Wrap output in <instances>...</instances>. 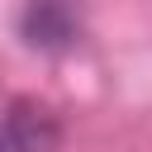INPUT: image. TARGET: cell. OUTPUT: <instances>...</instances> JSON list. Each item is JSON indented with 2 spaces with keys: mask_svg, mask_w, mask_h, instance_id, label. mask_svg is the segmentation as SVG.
Returning <instances> with one entry per match:
<instances>
[{
  "mask_svg": "<svg viewBox=\"0 0 152 152\" xmlns=\"http://www.w3.org/2000/svg\"><path fill=\"white\" fill-rule=\"evenodd\" d=\"M52 147V128L48 119H33V114H14L0 124V152H48Z\"/></svg>",
  "mask_w": 152,
  "mask_h": 152,
  "instance_id": "6da1fadb",
  "label": "cell"
}]
</instances>
